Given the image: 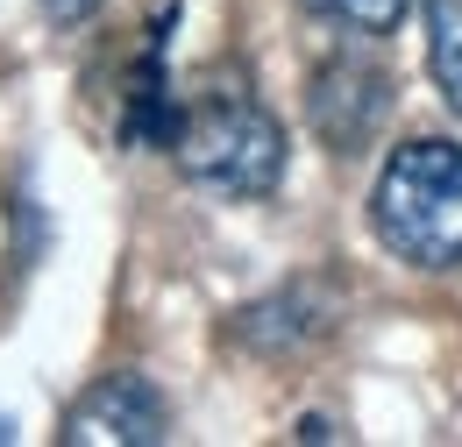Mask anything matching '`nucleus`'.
Listing matches in <instances>:
<instances>
[{
    "mask_svg": "<svg viewBox=\"0 0 462 447\" xmlns=\"http://www.w3.org/2000/svg\"><path fill=\"white\" fill-rule=\"evenodd\" d=\"M171 164L221 199H271L285 178V121L256 100L249 71L214 64L192 86H178Z\"/></svg>",
    "mask_w": 462,
    "mask_h": 447,
    "instance_id": "1",
    "label": "nucleus"
},
{
    "mask_svg": "<svg viewBox=\"0 0 462 447\" xmlns=\"http://www.w3.org/2000/svg\"><path fill=\"white\" fill-rule=\"evenodd\" d=\"M370 234L412 270L462 263V142L412 135L370 185Z\"/></svg>",
    "mask_w": 462,
    "mask_h": 447,
    "instance_id": "2",
    "label": "nucleus"
},
{
    "mask_svg": "<svg viewBox=\"0 0 462 447\" xmlns=\"http://www.w3.org/2000/svg\"><path fill=\"white\" fill-rule=\"evenodd\" d=\"M392 100H399V86H392L384 57L335 50V57H320L313 78H306V128L320 135V150H335V157H363L370 135L384 128Z\"/></svg>",
    "mask_w": 462,
    "mask_h": 447,
    "instance_id": "3",
    "label": "nucleus"
},
{
    "mask_svg": "<svg viewBox=\"0 0 462 447\" xmlns=\"http://www.w3.org/2000/svg\"><path fill=\"white\" fill-rule=\"evenodd\" d=\"M335 327H342V284L291 278V284H278V291H263V298H249V306L228 320V341L242 348V355L278 362V355H306V348H320Z\"/></svg>",
    "mask_w": 462,
    "mask_h": 447,
    "instance_id": "4",
    "label": "nucleus"
},
{
    "mask_svg": "<svg viewBox=\"0 0 462 447\" xmlns=\"http://www.w3.org/2000/svg\"><path fill=\"white\" fill-rule=\"evenodd\" d=\"M58 441L64 447H157V441H171V405H164V391L150 377L115 369L93 391L71 397Z\"/></svg>",
    "mask_w": 462,
    "mask_h": 447,
    "instance_id": "5",
    "label": "nucleus"
},
{
    "mask_svg": "<svg viewBox=\"0 0 462 447\" xmlns=\"http://www.w3.org/2000/svg\"><path fill=\"white\" fill-rule=\"evenodd\" d=\"M185 7H157V22L143 29V43L128 57V78H121V142L128 150H171L178 128V78H171V29Z\"/></svg>",
    "mask_w": 462,
    "mask_h": 447,
    "instance_id": "6",
    "label": "nucleus"
},
{
    "mask_svg": "<svg viewBox=\"0 0 462 447\" xmlns=\"http://www.w3.org/2000/svg\"><path fill=\"white\" fill-rule=\"evenodd\" d=\"M420 22H427V78L448 114H462V0H420Z\"/></svg>",
    "mask_w": 462,
    "mask_h": 447,
    "instance_id": "7",
    "label": "nucleus"
},
{
    "mask_svg": "<svg viewBox=\"0 0 462 447\" xmlns=\"http://www.w3.org/2000/svg\"><path fill=\"white\" fill-rule=\"evenodd\" d=\"M299 7L320 14V22H335V29H348V36H392L412 0H299Z\"/></svg>",
    "mask_w": 462,
    "mask_h": 447,
    "instance_id": "8",
    "label": "nucleus"
},
{
    "mask_svg": "<svg viewBox=\"0 0 462 447\" xmlns=\"http://www.w3.org/2000/svg\"><path fill=\"white\" fill-rule=\"evenodd\" d=\"M36 7H43V22H51V29H79V22H93V14H100V0H36Z\"/></svg>",
    "mask_w": 462,
    "mask_h": 447,
    "instance_id": "9",
    "label": "nucleus"
},
{
    "mask_svg": "<svg viewBox=\"0 0 462 447\" xmlns=\"http://www.w3.org/2000/svg\"><path fill=\"white\" fill-rule=\"evenodd\" d=\"M299 441H335V419H299Z\"/></svg>",
    "mask_w": 462,
    "mask_h": 447,
    "instance_id": "10",
    "label": "nucleus"
}]
</instances>
